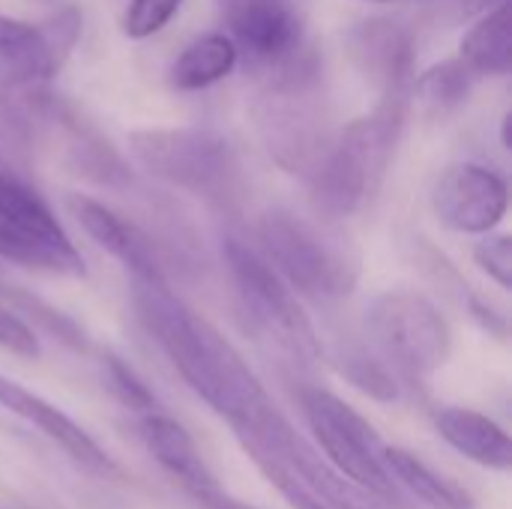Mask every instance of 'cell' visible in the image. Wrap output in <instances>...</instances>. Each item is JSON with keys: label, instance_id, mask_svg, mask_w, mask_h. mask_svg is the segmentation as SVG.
Listing matches in <instances>:
<instances>
[{"label": "cell", "instance_id": "cell-23", "mask_svg": "<svg viewBox=\"0 0 512 509\" xmlns=\"http://www.w3.org/2000/svg\"><path fill=\"white\" fill-rule=\"evenodd\" d=\"M474 261L477 267L495 279L504 291L512 288V237L510 234H495L486 237L474 246Z\"/></svg>", "mask_w": 512, "mask_h": 509}, {"label": "cell", "instance_id": "cell-10", "mask_svg": "<svg viewBox=\"0 0 512 509\" xmlns=\"http://www.w3.org/2000/svg\"><path fill=\"white\" fill-rule=\"evenodd\" d=\"M0 408L15 414L18 420L30 423L36 432H42L57 450H63L84 471L99 474V477L117 474V462L99 447V441L81 423H75L66 411H60L57 405H51L48 399H42L39 393L21 387L18 381H12L6 375H0Z\"/></svg>", "mask_w": 512, "mask_h": 509}, {"label": "cell", "instance_id": "cell-25", "mask_svg": "<svg viewBox=\"0 0 512 509\" xmlns=\"http://www.w3.org/2000/svg\"><path fill=\"white\" fill-rule=\"evenodd\" d=\"M195 501L204 509H258L252 507V504H246V501L231 498L222 486H219V489H210V492H204V495H195Z\"/></svg>", "mask_w": 512, "mask_h": 509}, {"label": "cell", "instance_id": "cell-12", "mask_svg": "<svg viewBox=\"0 0 512 509\" xmlns=\"http://www.w3.org/2000/svg\"><path fill=\"white\" fill-rule=\"evenodd\" d=\"M135 435H138L141 447L156 459V465L168 477H174L192 498L204 495L210 489H219L216 474L210 471L195 438L186 432V426L180 420H174L156 408V411L138 414Z\"/></svg>", "mask_w": 512, "mask_h": 509}, {"label": "cell", "instance_id": "cell-7", "mask_svg": "<svg viewBox=\"0 0 512 509\" xmlns=\"http://www.w3.org/2000/svg\"><path fill=\"white\" fill-rule=\"evenodd\" d=\"M369 336L381 360L405 378H432L453 351V330L444 312L423 294L396 288L369 306Z\"/></svg>", "mask_w": 512, "mask_h": 509}, {"label": "cell", "instance_id": "cell-9", "mask_svg": "<svg viewBox=\"0 0 512 509\" xmlns=\"http://www.w3.org/2000/svg\"><path fill=\"white\" fill-rule=\"evenodd\" d=\"M81 33L75 9L54 15L48 24H30L0 12V69L12 84H36L51 78Z\"/></svg>", "mask_w": 512, "mask_h": 509}, {"label": "cell", "instance_id": "cell-26", "mask_svg": "<svg viewBox=\"0 0 512 509\" xmlns=\"http://www.w3.org/2000/svg\"><path fill=\"white\" fill-rule=\"evenodd\" d=\"M258 3H270V0H219V6H222L225 18H228V15H234V12H240V9L258 6Z\"/></svg>", "mask_w": 512, "mask_h": 509}, {"label": "cell", "instance_id": "cell-11", "mask_svg": "<svg viewBox=\"0 0 512 509\" xmlns=\"http://www.w3.org/2000/svg\"><path fill=\"white\" fill-rule=\"evenodd\" d=\"M0 225L45 249L60 276H84V261L42 195L0 165Z\"/></svg>", "mask_w": 512, "mask_h": 509}, {"label": "cell", "instance_id": "cell-3", "mask_svg": "<svg viewBox=\"0 0 512 509\" xmlns=\"http://www.w3.org/2000/svg\"><path fill=\"white\" fill-rule=\"evenodd\" d=\"M267 264L297 297L336 303L357 285V255L336 231L285 207L267 210L258 222Z\"/></svg>", "mask_w": 512, "mask_h": 509}, {"label": "cell", "instance_id": "cell-4", "mask_svg": "<svg viewBox=\"0 0 512 509\" xmlns=\"http://www.w3.org/2000/svg\"><path fill=\"white\" fill-rule=\"evenodd\" d=\"M225 261L237 288L240 309L249 327L291 366H312L321 360V342L300 297L267 264L264 255L240 240L225 243Z\"/></svg>", "mask_w": 512, "mask_h": 509}, {"label": "cell", "instance_id": "cell-16", "mask_svg": "<svg viewBox=\"0 0 512 509\" xmlns=\"http://www.w3.org/2000/svg\"><path fill=\"white\" fill-rule=\"evenodd\" d=\"M384 459H387V471H390L396 489L411 495L426 509H477L474 495L465 486L444 477L441 471H435L429 462H423L411 450L387 444Z\"/></svg>", "mask_w": 512, "mask_h": 509}, {"label": "cell", "instance_id": "cell-8", "mask_svg": "<svg viewBox=\"0 0 512 509\" xmlns=\"http://www.w3.org/2000/svg\"><path fill=\"white\" fill-rule=\"evenodd\" d=\"M507 204L510 189L504 177L477 162L450 165L432 189L438 222L459 234H489L504 219Z\"/></svg>", "mask_w": 512, "mask_h": 509}, {"label": "cell", "instance_id": "cell-2", "mask_svg": "<svg viewBox=\"0 0 512 509\" xmlns=\"http://www.w3.org/2000/svg\"><path fill=\"white\" fill-rule=\"evenodd\" d=\"M405 105L408 96L384 93L381 105L369 117L354 120L333 150L318 159L312 168V192L327 219H345L372 198L393 156Z\"/></svg>", "mask_w": 512, "mask_h": 509}, {"label": "cell", "instance_id": "cell-14", "mask_svg": "<svg viewBox=\"0 0 512 509\" xmlns=\"http://www.w3.org/2000/svg\"><path fill=\"white\" fill-rule=\"evenodd\" d=\"M231 39L252 63H282L300 45V24L282 0L258 3L228 15Z\"/></svg>", "mask_w": 512, "mask_h": 509}, {"label": "cell", "instance_id": "cell-21", "mask_svg": "<svg viewBox=\"0 0 512 509\" xmlns=\"http://www.w3.org/2000/svg\"><path fill=\"white\" fill-rule=\"evenodd\" d=\"M105 381H108V390L135 414H147V411H156V396L147 390V384L117 357H105Z\"/></svg>", "mask_w": 512, "mask_h": 509}, {"label": "cell", "instance_id": "cell-15", "mask_svg": "<svg viewBox=\"0 0 512 509\" xmlns=\"http://www.w3.org/2000/svg\"><path fill=\"white\" fill-rule=\"evenodd\" d=\"M438 435L468 462L507 474L512 468L510 435L486 414L462 405H447L435 414Z\"/></svg>", "mask_w": 512, "mask_h": 509}, {"label": "cell", "instance_id": "cell-24", "mask_svg": "<svg viewBox=\"0 0 512 509\" xmlns=\"http://www.w3.org/2000/svg\"><path fill=\"white\" fill-rule=\"evenodd\" d=\"M0 348L18 354V357H39V339L30 330L24 318H18L12 309L0 303Z\"/></svg>", "mask_w": 512, "mask_h": 509}, {"label": "cell", "instance_id": "cell-5", "mask_svg": "<svg viewBox=\"0 0 512 509\" xmlns=\"http://www.w3.org/2000/svg\"><path fill=\"white\" fill-rule=\"evenodd\" d=\"M129 150L156 177L198 198L228 204L240 192V162L231 144L210 129H138Z\"/></svg>", "mask_w": 512, "mask_h": 509}, {"label": "cell", "instance_id": "cell-13", "mask_svg": "<svg viewBox=\"0 0 512 509\" xmlns=\"http://www.w3.org/2000/svg\"><path fill=\"white\" fill-rule=\"evenodd\" d=\"M66 210L72 219L81 225V231L108 255H114L126 270H132L135 282H156L162 279V270L153 258V249L147 240L126 222L120 219L111 207L87 198V195H69Z\"/></svg>", "mask_w": 512, "mask_h": 509}, {"label": "cell", "instance_id": "cell-1", "mask_svg": "<svg viewBox=\"0 0 512 509\" xmlns=\"http://www.w3.org/2000/svg\"><path fill=\"white\" fill-rule=\"evenodd\" d=\"M135 312L168 363L186 381V387L237 429L273 405L267 387L240 357V351L180 297H174L165 279L135 282Z\"/></svg>", "mask_w": 512, "mask_h": 509}, {"label": "cell", "instance_id": "cell-27", "mask_svg": "<svg viewBox=\"0 0 512 509\" xmlns=\"http://www.w3.org/2000/svg\"><path fill=\"white\" fill-rule=\"evenodd\" d=\"M369 3H393V0H369Z\"/></svg>", "mask_w": 512, "mask_h": 509}, {"label": "cell", "instance_id": "cell-17", "mask_svg": "<svg viewBox=\"0 0 512 509\" xmlns=\"http://www.w3.org/2000/svg\"><path fill=\"white\" fill-rule=\"evenodd\" d=\"M459 60L471 75H507L512 69V6L498 0L462 39Z\"/></svg>", "mask_w": 512, "mask_h": 509}, {"label": "cell", "instance_id": "cell-6", "mask_svg": "<svg viewBox=\"0 0 512 509\" xmlns=\"http://www.w3.org/2000/svg\"><path fill=\"white\" fill-rule=\"evenodd\" d=\"M297 399L315 438L312 444L342 477L375 495L402 498L387 471V441L354 405L324 387H300Z\"/></svg>", "mask_w": 512, "mask_h": 509}, {"label": "cell", "instance_id": "cell-20", "mask_svg": "<svg viewBox=\"0 0 512 509\" xmlns=\"http://www.w3.org/2000/svg\"><path fill=\"white\" fill-rule=\"evenodd\" d=\"M339 369L342 375L363 390L366 396L378 399V402H393L399 396V381L393 375V369L381 360L372 357L369 351L357 348V351H342L339 354Z\"/></svg>", "mask_w": 512, "mask_h": 509}, {"label": "cell", "instance_id": "cell-22", "mask_svg": "<svg viewBox=\"0 0 512 509\" xmlns=\"http://www.w3.org/2000/svg\"><path fill=\"white\" fill-rule=\"evenodd\" d=\"M183 0H129V9L123 15V33L129 39H147L156 36L177 12Z\"/></svg>", "mask_w": 512, "mask_h": 509}, {"label": "cell", "instance_id": "cell-18", "mask_svg": "<svg viewBox=\"0 0 512 509\" xmlns=\"http://www.w3.org/2000/svg\"><path fill=\"white\" fill-rule=\"evenodd\" d=\"M240 51L228 33H204L189 42L168 69V81L177 90H204L234 72Z\"/></svg>", "mask_w": 512, "mask_h": 509}, {"label": "cell", "instance_id": "cell-19", "mask_svg": "<svg viewBox=\"0 0 512 509\" xmlns=\"http://www.w3.org/2000/svg\"><path fill=\"white\" fill-rule=\"evenodd\" d=\"M471 72L465 69L462 60H444L432 69H426L414 84H417V99L435 111V114H444L450 108H456L468 90H471Z\"/></svg>", "mask_w": 512, "mask_h": 509}]
</instances>
